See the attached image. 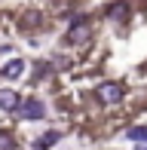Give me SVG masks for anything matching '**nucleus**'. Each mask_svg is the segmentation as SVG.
<instances>
[{"label": "nucleus", "instance_id": "obj_9", "mask_svg": "<svg viewBox=\"0 0 147 150\" xmlns=\"http://www.w3.org/2000/svg\"><path fill=\"white\" fill-rule=\"evenodd\" d=\"M0 150H12V138L6 132H0Z\"/></svg>", "mask_w": 147, "mask_h": 150}, {"label": "nucleus", "instance_id": "obj_7", "mask_svg": "<svg viewBox=\"0 0 147 150\" xmlns=\"http://www.w3.org/2000/svg\"><path fill=\"white\" fill-rule=\"evenodd\" d=\"M129 138H132V141H147V126H138V129H129Z\"/></svg>", "mask_w": 147, "mask_h": 150}, {"label": "nucleus", "instance_id": "obj_3", "mask_svg": "<svg viewBox=\"0 0 147 150\" xmlns=\"http://www.w3.org/2000/svg\"><path fill=\"white\" fill-rule=\"evenodd\" d=\"M95 95H98V101H104V104H119V101H123V89H119L117 83H101L95 89Z\"/></svg>", "mask_w": 147, "mask_h": 150}, {"label": "nucleus", "instance_id": "obj_5", "mask_svg": "<svg viewBox=\"0 0 147 150\" xmlns=\"http://www.w3.org/2000/svg\"><path fill=\"white\" fill-rule=\"evenodd\" d=\"M18 101L22 98H18L12 89H0V107H3V110H18V107H22Z\"/></svg>", "mask_w": 147, "mask_h": 150}, {"label": "nucleus", "instance_id": "obj_2", "mask_svg": "<svg viewBox=\"0 0 147 150\" xmlns=\"http://www.w3.org/2000/svg\"><path fill=\"white\" fill-rule=\"evenodd\" d=\"M43 113H46V104L40 98H28V101H22V107H18V117L22 120H43Z\"/></svg>", "mask_w": 147, "mask_h": 150}, {"label": "nucleus", "instance_id": "obj_6", "mask_svg": "<svg viewBox=\"0 0 147 150\" xmlns=\"http://www.w3.org/2000/svg\"><path fill=\"white\" fill-rule=\"evenodd\" d=\"M25 74V61L22 58H9L3 64V77H9V80H16V77H22Z\"/></svg>", "mask_w": 147, "mask_h": 150}, {"label": "nucleus", "instance_id": "obj_1", "mask_svg": "<svg viewBox=\"0 0 147 150\" xmlns=\"http://www.w3.org/2000/svg\"><path fill=\"white\" fill-rule=\"evenodd\" d=\"M89 37H92L89 18H86V16H77V18H74V28L68 31V43L71 46H80V43H86Z\"/></svg>", "mask_w": 147, "mask_h": 150}, {"label": "nucleus", "instance_id": "obj_4", "mask_svg": "<svg viewBox=\"0 0 147 150\" xmlns=\"http://www.w3.org/2000/svg\"><path fill=\"white\" fill-rule=\"evenodd\" d=\"M107 18H110V22H126V18H129V3H126V0L110 3L107 6Z\"/></svg>", "mask_w": 147, "mask_h": 150}, {"label": "nucleus", "instance_id": "obj_8", "mask_svg": "<svg viewBox=\"0 0 147 150\" xmlns=\"http://www.w3.org/2000/svg\"><path fill=\"white\" fill-rule=\"evenodd\" d=\"M55 141H58V132H46L43 138L37 141V147H49V144H55Z\"/></svg>", "mask_w": 147, "mask_h": 150}]
</instances>
